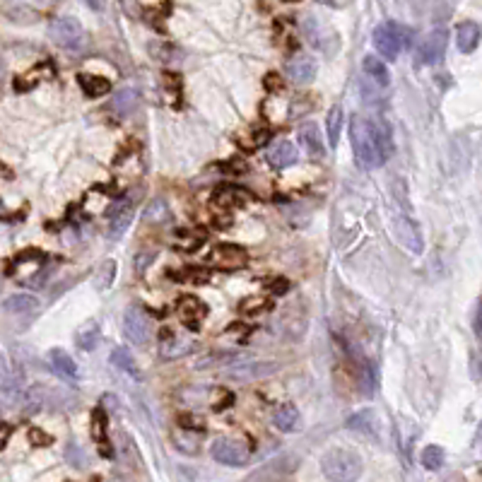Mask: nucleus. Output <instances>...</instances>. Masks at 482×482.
<instances>
[{
  "mask_svg": "<svg viewBox=\"0 0 482 482\" xmlns=\"http://www.w3.org/2000/svg\"><path fill=\"white\" fill-rule=\"evenodd\" d=\"M246 193L239 191V188H220V191L215 193V205H220V208H237V205L246 203Z\"/></svg>",
  "mask_w": 482,
  "mask_h": 482,
  "instance_id": "32",
  "label": "nucleus"
},
{
  "mask_svg": "<svg viewBox=\"0 0 482 482\" xmlns=\"http://www.w3.org/2000/svg\"><path fill=\"white\" fill-rule=\"evenodd\" d=\"M299 152H297V145L290 143V140H280L278 145H273V148L268 150V164L273 169H287L292 167V164L297 162Z\"/></svg>",
  "mask_w": 482,
  "mask_h": 482,
  "instance_id": "12",
  "label": "nucleus"
},
{
  "mask_svg": "<svg viewBox=\"0 0 482 482\" xmlns=\"http://www.w3.org/2000/svg\"><path fill=\"white\" fill-rule=\"evenodd\" d=\"M78 82H80L82 92H85V97H90V99L104 97V94H109V90H111L109 80H104V78H97V75H87V73H80V75H78Z\"/></svg>",
  "mask_w": 482,
  "mask_h": 482,
  "instance_id": "23",
  "label": "nucleus"
},
{
  "mask_svg": "<svg viewBox=\"0 0 482 482\" xmlns=\"http://www.w3.org/2000/svg\"><path fill=\"white\" fill-rule=\"evenodd\" d=\"M210 454H213V458L217 463H222V466H232V468H244L251 458V451L246 449L244 444L234 442V439H227V437L215 439L213 446H210Z\"/></svg>",
  "mask_w": 482,
  "mask_h": 482,
  "instance_id": "6",
  "label": "nucleus"
},
{
  "mask_svg": "<svg viewBox=\"0 0 482 482\" xmlns=\"http://www.w3.org/2000/svg\"><path fill=\"white\" fill-rule=\"evenodd\" d=\"M34 3H39V5H51L54 0H34Z\"/></svg>",
  "mask_w": 482,
  "mask_h": 482,
  "instance_id": "47",
  "label": "nucleus"
},
{
  "mask_svg": "<svg viewBox=\"0 0 482 482\" xmlns=\"http://www.w3.org/2000/svg\"><path fill=\"white\" fill-rule=\"evenodd\" d=\"M191 350H193V345H191V343H176L174 348H172V345H164L162 357H164V360H176V357L188 355Z\"/></svg>",
  "mask_w": 482,
  "mask_h": 482,
  "instance_id": "36",
  "label": "nucleus"
},
{
  "mask_svg": "<svg viewBox=\"0 0 482 482\" xmlns=\"http://www.w3.org/2000/svg\"><path fill=\"white\" fill-rule=\"evenodd\" d=\"M143 220L148 222V225H162V222L169 220V205L164 198H152V203L145 208L143 213Z\"/></svg>",
  "mask_w": 482,
  "mask_h": 482,
  "instance_id": "29",
  "label": "nucleus"
},
{
  "mask_svg": "<svg viewBox=\"0 0 482 482\" xmlns=\"http://www.w3.org/2000/svg\"><path fill=\"white\" fill-rule=\"evenodd\" d=\"M278 372V362H263V360H249V362H234L227 367L225 376L232 381H258Z\"/></svg>",
  "mask_w": 482,
  "mask_h": 482,
  "instance_id": "7",
  "label": "nucleus"
},
{
  "mask_svg": "<svg viewBox=\"0 0 482 482\" xmlns=\"http://www.w3.org/2000/svg\"><path fill=\"white\" fill-rule=\"evenodd\" d=\"M299 140H302V145H304V150H307L309 157H314V160H323L326 143H323L321 131H319L316 123H307V126H302V131H299Z\"/></svg>",
  "mask_w": 482,
  "mask_h": 482,
  "instance_id": "13",
  "label": "nucleus"
},
{
  "mask_svg": "<svg viewBox=\"0 0 482 482\" xmlns=\"http://www.w3.org/2000/svg\"><path fill=\"white\" fill-rule=\"evenodd\" d=\"M270 290H273L275 292V295H285V292L287 290H290V282H287V280H273V282H270Z\"/></svg>",
  "mask_w": 482,
  "mask_h": 482,
  "instance_id": "43",
  "label": "nucleus"
},
{
  "mask_svg": "<svg viewBox=\"0 0 482 482\" xmlns=\"http://www.w3.org/2000/svg\"><path fill=\"white\" fill-rule=\"evenodd\" d=\"M5 17H8L10 22H15V25H32V22L39 20V15L34 13L32 8H27V5H15L13 10L5 13Z\"/></svg>",
  "mask_w": 482,
  "mask_h": 482,
  "instance_id": "35",
  "label": "nucleus"
},
{
  "mask_svg": "<svg viewBox=\"0 0 482 482\" xmlns=\"http://www.w3.org/2000/svg\"><path fill=\"white\" fill-rule=\"evenodd\" d=\"M316 73H319V66H316L314 58H297V61H292L290 66H287V75H290V80L297 82V85L311 82L316 78Z\"/></svg>",
  "mask_w": 482,
  "mask_h": 482,
  "instance_id": "18",
  "label": "nucleus"
},
{
  "mask_svg": "<svg viewBox=\"0 0 482 482\" xmlns=\"http://www.w3.org/2000/svg\"><path fill=\"white\" fill-rule=\"evenodd\" d=\"M343 109L333 107L326 116V135H328V145L331 148H338L340 143V131H343Z\"/></svg>",
  "mask_w": 482,
  "mask_h": 482,
  "instance_id": "28",
  "label": "nucleus"
},
{
  "mask_svg": "<svg viewBox=\"0 0 482 482\" xmlns=\"http://www.w3.org/2000/svg\"><path fill=\"white\" fill-rule=\"evenodd\" d=\"M482 29L478 22H463L461 27L456 29V46L461 54H473L480 44Z\"/></svg>",
  "mask_w": 482,
  "mask_h": 482,
  "instance_id": "14",
  "label": "nucleus"
},
{
  "mask_svg": "<svg viewBox=\"0 0 482 482\" xmlns=\"http://www.w3.org/2000/svg\"><path fill=\"white\" fill-rule=\"evenodd\" d=\"M107 432H109L107 413H104L102 408H94V413H92V439H94V444L99 446L102 456L109 458L111 451H109V437H107Z\"/></svg>",
  "mask_w": 482,
  "mask_h": 482,
  "instance_id": "17",
  "label": "nucleus"
},
{
  "mask_svg": "<svg viewBox=\"0 0 482 482\" xmlns=\"http://www.w3.org/2000/svg\"><path fill=\"white\" fill-rule=\"evenodd\" d=\"M3 307H5V311H10V314H27V311L39 309V299L32 295H15L10 299H5Z\"/></svg>",
  "mask_w": 482,
  "mask_h": 482,
  "instance_id": "31",
  "label": "nucleus"
},
{
  "mask_svg": "<svg viewBox=\"0 0 482 482\" xmlns=\"http://www.w3.org/2000/svg\"><path fill=\"white\" fill-rule=\"evenodd\" d=\"M393 227H396V237L401 239L413 254H422V234L408 215L393 217Z\"/></svg>",
  "mask_w": 482,
  "mask_h": 482,
  "instance_id": "11",
  "label": "nucleus"
},
{
  "mask_svg": "<svg viewBox=\"0 0 482 482\" xmlns=\"http://www.w3.org/2000/svg\"><path fill=\"white\" fill-rule=\"evenodd\" d=\"M246 263L249 258H246L244 249L232 244H220L208 254V266L217 270H241L246 268Z\"/></svg>",
  "mask_w": 482,
  "mask_h": 482,
  "instance_id": "8",
  "label": "nucleus"
},
{
  "mask_svg": "<svg viewBox=\"0 0 482 482\" xmlns=\"http://www.w3.org/2000/svg\"><path fill=\"white\" fill-rule=\"evenodd\" d=\"M446 51V29H432L417 49V66H434Z\"/></svg>",
  "mask_w": 482,
  "mask_h": 482,
  "instance_id": "10",
  "label": "nucleus"
},
{
  "mask_svg": "<svg viewBox=\"0 0 482 482\" xmlns=\"http://www.w3.org/2000/svg\"><path fill=\"white\" fill-rule=\"evenodd\" d=\"M374 49L384 61H396L403 49L413 44V32L398 22H386L374 29Z\"/></svg>",
  "mask_w": 482,
  "mask_h": 482,
  "instance_id": "3",
  "label": "nucleus"
},
{
  "mask_svg": "<svg viewBox=\"0 0 482 482\" xmlns=\"http://www.w3.org/2000/svg\"><path fill=\"white\" fill-rule=\"evenodd\" d=\"M51 75H54V70H51L49 63H41L39 68H32L29 73L20 75V78H15V90H17V92H29L34 85H39L41 78L49 80Z\"/></svg>",
  "mask_w": 482,
  "mask_h": 482,
  "instance_id": "19",
  "label": "nucleus"
},
{
  "mask_svg": "<svg viewBox=\"0 0 482 482\" xmlns=\"http://www.w3.org/2000/svg\"><path fill=\"white\" fill-rule=\"evenodd\" d=\"M273 309V304H270L268 297H249L244 299V302L239 304V311L244 316H254V314H263V311Z\"/></svg>",
  "mask_w": 482,
  "mask_h": 482,
  "instance_id": "34",
  "label": "nucleus"
},
{
  "mask_svg": "<svg viewBox=\"0 0 482 482\" xmlns=\"http://www.w3.org/2000/svg\"><path fill=\"white\" fill-rule=\"evenodd\" d=\"M422 468H427V470H439L444 466V449L442 446H437V444H429L422 449Z\"/></svg>",
  "mask_w": 482,
  "mask_h": 482,
  "instance_id": "33",
  "label": "nucleus"
},
{
  "mask_svg": "<svg viewBox=\"0 0 482 482\" xmlns=\"http://www.w3.org/2000/svg\"><path fill=\"white\" fill-rule=\"evenodd\" d=\"M41 261H44V254L39 249H27L22 254H17L15 266H22V263H41Z\"/></svg>",
  "mask_w": 482,
  "mask_h": 482,
  "instance_id": "39",
  "label": "nucleus"
},
{
  "mask_svg": "<svg viewBox=\"0 0 482 482\" xmlns=\"http://www.w3.org/2000/svg\"><path fill=\"white\" fill-rule=\"evenodd\" d=\"M323 475L328 480L335 482H348V480H357L362 473V461L355 451L345 449V446H335V449L326 451L321 461Z\"/></svg>",
  "mask_w": 482,
  "mask_h": 482,
  "instance_id": "2",
  "label": "nucleus"
},
{
  "mask_svg": "<svg viewBox=\"0 0 482 482\" xmlns=\"http://www.w3.org/2000/svg\"><path fill=\"white\" fill-rule=\"evenodd\" d=\"M97 343H99V323L97 321H85L78 331H75V345L85 352H92Z\"/></svg>",
  "mask_w": 482,
  "mask_h": 482,
  "instance_id": "22",
  "label": "nucleus"
},
{
  "mask_svg": "<svg viewBox=\"0 0 482 482\" xmlns=\"http://www.w3.org/2000/svg\"><path fill=\"white\" fill-rule=\"evenodd\" d=\"M273 422L280 432H297L299 429V410L295 408V405H280V408L275 410Z\"/></svg>",
  "mask_w": 482,
  "mask_h": 482,
  "instance_id": "24",
  "label": "nucleus"
},
{
  "mask_svg": "<svg viewBox=\"0 0 482 482\" xmlns=\"http://www.w3.org/2000/svg\"><path fill=\"white\" fill-rule=\"evenodd\" d=\"M155 261H157V251H140V254L135 256V270H138V273H145Z\"/></svg>",
  "mask_w": 482,
  "mask_h": 482,
  "instance_id": "37",
  "label": "nucleus"
},
{
  "mask_svg": "<svg viewBox=\"0 0 482 482\" xmlns=\"http://www.w3.org/2000/svg\"><path fill=\"white\" fill-rule=\"evenodd\" d=\"M49 360H51V367H54V372H56L58 376H61V379H66V381H75V379H78V376H80L78 364H75V360L68 355L66 350H61V348L51 350Z\"/></svg>",
  "mask_w": 482,
  "mask_h": 482,
  "instance_id": "15",
  "label": "nucleus"
},
{
  "mask_svg": "<svg viewBox=\"0 0 482 482\" xmlns=\"http://www.w3.org/2000/svg\"><path fill=\"white\" fill-rule=\"evenodd\" d=\"M8 442H10V425L3 422V427H0V449H5Z\"/></svg>",
  "mask_w": 482,
  "mask_h": 482,
  "instance_id": "45",
  "label": "nucleus"
},
{
  "mask_svg": "<svg viewBox=\"0 0 482 482\" xmlns=\"http://www.w3.org/2000/svg\"><path fill=\"white\" fill-rule=\"evenodd\" d=\"M29 442L37 444V446H49L51 444V437H49V434L41 432V429L32 427V429H29Z\"/></svg>",
  "mask_w": 482,
  "mask_h": 482,
  "instance_id": "40",
  "label": "nucleus"
},
{
  "mask_svg": "<svg viewBox=\"0 0 482 482\" xmlns=\"http://www.w3.org/2000/svg\"><path fill=\"white\" fill-rule=\"evenodd\" d=\"M49 34L61 49L68 51H80L87 41L85 29H82L80 20H75V17H58V20L51 22Z\"/></svg>",
  "mask_w": 482,
  "mask_h": 482,
  "instance_id": "4",
  "label": "nucleus"
},
{
  "mask_svg": "<svg viewBox=\"0 0 482 482\" xmlns=\"http://www.w3.org/2000/svg\"><path fill=\"white\" fill-rule=\"evenodd\" d=\"M133 220V205L131 201L119 203L116 208H111V222H109V237L111 239H119L123 232L128 229Z\"/></svg>",
  "mask_w": 482,
  "mask_h": 482,
  "instance_id": "16",
  "label": "nucleus"
},
{
  "mask_svg": "<svg viewBox=\"0 0 482 482\" xmlns=\"http://www.w3.org/2000/svg\"><path fill=\"white\" fill-rule=\"evenodd\" d=\"M123 335H126L133 345H140V348L148 345L150 338H152L150 316L138 307L126 309V314H123Z\"/></svg>",
  "mask_w": 482,
  "mask_h": 482,
  "instance_id": "5",
  "label": "nucleus"
},
{
  "mask_svg": "<svg viewBox=\"0 0 482 482\" xmlns=\"http://www.w3.org/2000/svg\"><path fill=\"white\" fill-rule=\"evenodd\" d=\"M362 70L364 73L372 78L376 85H381V87H386L391 82V73H389V68H386V63L381 61V58H376V56H364V61H362Z\"/></svg>",
  "mask_w": 482,
  "mask_h": 482,
  "instance_id": "21",
  "label": "nucleus"
},
{
  "mask_svg": "<svg viewBox=\"0 0 482 482\" xmlns=\"http://www.w3.org/2000/svg\"><path fill=\"white\" fill-rule=\"evenodd\" d=\"M121 5H123V10H126L128 17H140V15H143V8L138 5V0H121Z\"/></svg>",
  "mask_w": 482,
  "mask_h": 482,
  "instance_id": "41",
  "label": "nucleus"
},
{
  "mask_svg": "<svg viewBox=\"0 0 482 482\" xmlns=\"http://www.w3.org/2000/svg\"><path fill=\"white\" fill-rule=\"evenodd\" d=\"M176 314H179L181 323H184L188 331H201L203 321L208 319V307L196 295H186L176 304Z\"/></svg>",
  "mask_w": 482,
  "mask_h": 482,
  "instance_id": "9",
  "label": "nucleus"
},
{
  "mask_svg": "<svg viewBox=\"0 0 482 482\" xmlns=\"http://www.w3.org/2000/svg\"><path fill=\"white\" fill-rule=\"evenodd\" d=\"M263 85H266V90H270V92L280 90V87H282L280 75H278V73H268V75H266V82H263Z\"/></svg>",
  "mask_w": 482,
  "mask_h": 482,
  "instance_id": "42",
  "label": "nucleus"
},
{
  "mask_svg": "<svg viewBox=\"0 0 482 482\" xmlns=\"http://www.w3.org/2000/svg\"><path fill=\"white\" fill-rule=\"evenodd\" d=\"M82 3H85L90 10H94V13H102V10L107 8V0H82Z\"/></svg>",
  "mask_w": 482,
  "mask_h": 482,
  "instance_id": "44",
  "label": "nucleus"
},
{
  "mask_svg": "<svg viewBox=\"0 0 482 482\" xmlns=\"http://www.w3.org/2000/svg\"><path fill=\"white\" fill-rule=\"evenodd\" d=\"M350 143L355 150L357 164L362 169H379L381 164L389 162L393 152L391 133L384 123L352 116L350 121Z\"/></svg>",
  "mask_w": 482,
  "mask_h": 482,
  "instance_id": "1",
  "label": "nucleus"
},
{
  "mask_svg": "<svg viewBox=\"0 0 482 482\" xmlns=\"http://www.w3.org/2000/svg\"><path fill=\"white\" fill-rule=\"evenodd\" d=\"M287 3H299V0H287Z\"/></svg>",
  "mask_w": 482,
  "mask_h": 482,
  "instance_id": "48",
  "label": "nucleus"
},
{
  "mask_svg": "<svg viewBox=\"0 0 482 482\" xmlns=\"http://www.w3.org/2000/svg\"><path fill=\"white\" fill-rule=\"evenodd\" d=\"M475 333H478V338H482V307L478 309V316H475Z\"/></svg>",
  "mask_w": 482,
  "mask_h": 482,
  "instance_id": "46",
  "label": "nucleus"
},
{
  "mask_svg": "<svg viewBox=\"0 0 482 482\" xmlns=\"http://www.w3.org/2000/svg\"><path fill=\"white\" fill-rule=\"evenodd\" d=\"M241 360L244 357L237 355V352H208V355L196 360V369H215V367H222V364H234Z\"/></svg>",
  "mask_w": 482,
  "mask_h": 482,
  "instance_id": "25",
  "label": "nucleus"
},
{
  "mask_svg": "<svg viewBox=\"0 0 482 482\" xmlns=\"http://www.w3.org/2000/svg\"><path fill=\"white\" fill-rule=\"evenodd\" d=\"M348 427L364 434V437H369V439H376V417H374L372 410H364V413L352 415L348 420Z\"/></svg>",
  "mask_w": 482,
  "mask_h": 482,
  "instance_id": "26",
  "label": "nucleus"
},
{
  "mask_svg": "<svg viewBox=\"0 0 482 482\" xmlns=\"http://www.w3.org/2000/svg\"><path fill=\"white\" fill-rule=\"evenodd\" d=\"M109 362L114 364L116 369H121V372H126L128 376H133V379H143V372H140V367H138V362L133 360V355L128 350H123V348H116L114 352L109 355Z\"/></svg>",
  "mask_w": 482,
  "mask_h": 482,
  "instance_id": "20",
  "label": "nucleus"
},
{
  "mask_svg": "<svg viewBox=\"0 0 482 482\" xmlns=\"http://www.w3.org/2000/svg\"><path fill=\"white\" fill-rule=\"evenodd\" d=\"M135 99H138L135 97V92L128 90V87L126 90H119L114 94V99H111V109H114L116 116H121L123 119V116H128L135 109Z\"/></svg>",
  "mask_w": 482,
  "mask_h": 482,
  "instance_id": "30",
  "label": "nucleus"
},
{
  "mask_svg": "<svg viewBox=\"0 0 482 482\" xmlns=\"http://www.w3.org/2000/svg\"><path fill=\"white\" fill-rule=\"evenodd\" d=\"M179 427H184L186 432H191V429H198V432H201V429L205 427V422L198 415L184 413V415H179Z\"/></svg>",
  "mask_w": 482,
  "mask_h": 482,
  "instance_id": "38",
  "label": "nucleus"
},
{
  "mask_svg": "<svg viewBox=\"0 0 482 482\" xmlns=\"http://www.w3.org/2000/svg\"><path fill=\"white\" fill-rule=\"evenodd\" d=\"M116 270H119V266H116V261H104L102 266L97 268V273H94V278H92L94 290H97V292H107L109 287L114 285Z\"/></svg>",
  "mask_w": 482,
  "mask_h": 482,
  "instance_id": "27",
  "label": "nucleus"
}]
</instances>
